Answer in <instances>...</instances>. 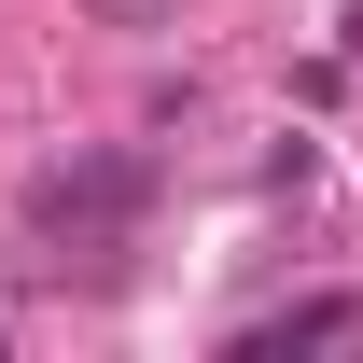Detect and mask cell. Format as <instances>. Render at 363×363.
I'll list each match as a JSON object with an SVG mask.
<instances>
[{"label":"cell","mask_w":363,"mask_h":363,"mask_svg":"<svg viewBox=\"0 0 363 363\" xmlns=\"http://www.w3.org/2000/svg\"><path fill=\"white\" fill-rule=\"evenodd\" d=\"M335 335H363V308H350V294H321V308H279V321H252L238 350H335Z\"/></svg>","instance_id":"1"},{"label":"cell","mask_w":363,"mask_h":363,"mask_svg":"<svg viewBox=\"0 0 363 363\" xmlns=\"http://www.w3.org/2000/svg\"><path fill=\"white\" fill-rule=\"evenodd\" d=\"M126 168H84V182H43V224H126Z\"/></svg>","instance_id":"2"},{"label":"cell","mask_w":363,"mask_h":363,"mask_svg":"<svg viewBox=\"0 0 363 363\" xmlns=\"http://www.w3.org/2000/svg\"><path fill=\"white\" fill-rule=\"evenodd\" d=\"M98 14H112V28H154V0H98Z\"/></svg>","instance_id":"3"},{"label":"cell","mask_w":363,"mask_h":363,"mask_svg":"<svg viewBox=\"0 0 363 363\" xmlns=\"http://www.w3.org/2000/svg\"><path fill=\"white\" fill-rule=\"evenodd\" d=\"M350 56H363V14H350Z\"/></svg>","instance_id":"4"}]
</instances>
